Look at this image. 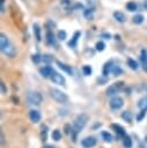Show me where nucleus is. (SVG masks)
Returning a JSON list of instances; mask_svg holds the SVG:
<instances>
[{
	"label": "nucleus",
	"instance_id": "obj_1",
	"mask_svg": "<svg viewBox=\"0 0 147 148\" xmlns=\"http://www.w3.org/2000/svg\"><path fill=\"white\" fill-rule=\"evenodd\" d=\"M88 116L86 113H79L75 119H74V123H73V126H72V131H71V139L73 142L76 141L78 139V134L83 130V127L86 126L87 121H88Z\"/></svg>",
	"mask_w": 147,
	"mask_h": 148
},
{
	"label": "nucleus",
	"instance_id": "obj_2",
	"mask_svg": "<svg viewBox=\"0 0 147 148\" xmlns=\"http://www.w3.org/2000/svg\"><path fill=\"white\" fill-rule=\"evenodd\" d=\"M0 49H1L2 53L9 58H14L17 53L14 44L8 39V37L5 34L0 35Z\"/></svg>",
	"mask_w": 147,
	"mask_h": 148
},
{
	"label": "nucleus",
	"instance_id": "obj_3",
	"mask_svg": "<svg viewBox=\"0 0 147 148\" xmlns=\"http://www.w3.org/2000/svg\"><path fill=\"white\" fill-rule=\"evenodd\" d=\"M50 95H51V97L56 101V102H58V103H66L67 101H68V96H67V94H65L64 91H61V90H59V89H56V88H51L50 89Z\"/></svg>",
	"mask_w": 147,
	"mask_h": 148
},
{
	"label": "nucleus",
	"instance_id": "obj_4",
	"mask_svg": "<svg viewBox=\"0 0 147 148\" xmlns=\"http://www.w3.org/2000/svg\"><path fill=\"white\" fill-rule=\"evenodd\" d=\"M27 101L31 105H39L43 102V96L39 91H30L27 96Z\"/></svg>",
	"mask_w": 147,
	"mask_h": 148
},
{
	"label": "nucleus",
	"instance_id": "obj_5",
	"mask_svg": "<svg viewBox=\"0 0 147 148\" xmlns=\"http://www.w3.org/2000/svg\"><path fill=\"white\" fill-rule=\"evenodd\" d=\"M123 88H124V82L123 81H118V82H115V83L110 84L105 92H106L108 96H113V95L118 94V91H120Z\"/></svg>",
	"mask_w": 147,
	"mask_h": 148
},
{
	"label": "nucleus",
	"instance_id": "obj_6",
	"mask_svg": "<svg viewBox=\"0 0 147 148\" xmlns=\"http://www.w3.org/2000/svg\"><path fill=\"white\" fill-rule=\"evenodd\" d=\"M109 105H110V108L112 109V110H119V109H122L123 108V105H124V99L122 98V97H119V96H115V97H112L111 99H110V102H109Z\"/></svg>",
	"mask_w": 147,
	"mask_h": 148
},
{
	"label": "nucleus",
	"instance_id": "obj_7",
	"mask_svg": "<svg viewBox=\"0 0 147 148\" xmlns=\"http://www.w3.org/2000/svg\"><path fill=\"white\" fill-rule=\"evenodd\" d=\"M96 142H97L96 138L89 135V136H86V138H83L81 140V146L83 148H94L96 146Z\"/></svg>",
	"mask_w": 147,
	"mask_h": 148
},
{
	"label": "nucleus",
	"instance_id": "obj_8",
	"mask_svg": "<svg viewBox=\"0 0 147 148\" xmlns=\"http://www.w3.org/2000/svg\"><path fill=\"white\" fill-rule=\"evenodd\" d=\"M50 80H51V81H52L54 84H59V86H64V84L66 83V80H65V77H64L61 74L57 73L56 71H54V72H53V74L51 75Z\"/></svg>",
	"mask_w": 147,
	"mask_h": 148
},
{
	"label": "nucleus",
	"instance_id": "obj_9",
	"mask_svg": "<svg viewBox=\"0 0 147 148\" xmlns=\"http://www.w3.org/2000/svg\"><path fill=\"white\" fill-rule=\"evenodd\" d=\"M110 127L112 128V131H115V133L117 134L118 138H124V136L126 135V131H125V128H124L122 125L116 124V123H112V124L110 125Z\"/></svg>",
	"mask_w": 147,
	"mask_h": 148
},
{
	"label": "nucleus",
	"instance_id": "obj_10",
	"mask_svg": "<svg viewBox=\"0 0 147 148\" xmlns=\"http://www.w3.org/2000/svg\"><path fill=\"white\" fill-rule=\"evenodd\" d=\"M29 119H30L31 123L37 124V123L41 121L42 114H41V112H39L38 110H30V111H29Z\"/></svg>",
	"mask_w": 147,
	"mask_h": 148
},
{
	"label": "nucleus",
	"instance_id": "obj_11",
	"mask_svg": "<svg viewBox=\"0 0 147 148\" xmlns=\"http://www.w3.org/2000/svg\"><path fill=\"white\" fill-rule=\"evenodd\" d=\"M81 37V32L80 31H75L74 32V35L72 36V38L68 40V43H67V45L71 47V49H75L76 47V45H78V40H79V38Z\"/></svg>",
	"mask_w": 147,
	"mask_h": 148
},
{
	"label": "nucleus",
	"instance_id": "obj_12",
	"mask_svg": "<svg viewBox=\"0 0 147 148\" xmlns=\"http://www.w3.org/2000/svg\"><path fill=\"white\" fill-rule=\"evenodd\" d=\"M53 68L51 67V66H44V67H42V68H39V73H41V75L43 76V77H45V79H47V77H51V75L53 74Z\"/></svg>",
	"mask_w": 147,
	"mask_h": 148
},
{
	"label": "nucleus",
	"instance_id": "obj_13",
	"mask_svg": "<svg viewBox=\"0 0 147 148\" xmlns=\"http://www.w3.org/2000/svg\"><path fill=\"white\" fill-rule=\"evenodd\" d=\"M56 64H57L58 67H59L60 69H63L65 73H67L68 75H73V68H72V66H68V65H66V64H64V62H61V61H59V60H56Z\"/></svg>",
	"mask_w": 147,
	"mask_h": 148
},
{
	"label": "nucleus",
	"instance_id": "obj_14",
	"mask_svg": "<svg viewBox=\"0 0 147 148\" xmlns=\"http://www.w3.org/2000/svg\"><path fill=\"white\" fill-rule=\"evenodd\" d=\"M112 68H113V62L112 61H106L103 66V76H108L109 73H112Z\"/></svg>",
	"mask_w": 147,
	"mask_h": 148
},
{
	"label": "nucleus",
	"instance_id": "obj_15",
	"mask_svg": "<svg viewBox=\"0 0 147 148\" xmlns=\"http://www.w3.org/2000/svg\"><path fill=\"white\" fill-rule=\"evenodd\" d=\"M45 39H46V43L47 44H50V45H57V40H56V37H54V35L51 32V31H47L46 32V35H45Z\"/></svg>",
	"mask_w": 147,
	"mask_h": 148
},
{
	"label": "nucleus",
	"instance_id": "obj_16",
	"mask_svg": "<svg viewBox=\"0 0 147 148\" xmlns=\"http://www.w3.org/2000/svg\"><path fill=\"white\" fill-rule=\"evenodd\" d=\"M122 119H123L124 121L131 124V123H132V119H133V116H132V113H131L130 111H123V112H122Z\"/></svg>",
	"mask_w": 147,
	"mask_h": 148
},
{
	"label": "nucleus",
	"instance_id": "obj_17",
	"mask_svg": "<svg viewBox=\"0 0 147 148\" xmlns=\"http://www.w3.org/2000/svg\"><path fill=\"white\" fill-rule=\"evenodd\" d=\"M126 62H127V66H128L131 69H133V71H137V69L139 68V64L137 62V60H134V59H132V58H127Z\"/></svg>",
	"mask_w": 147,
	"mask_h": 148
},
{
	"label": "nucleus",
	"instance_id": "obj_18",
	"mask_svg": "<svg viewBox=\"0 0 147 148\" xmlns=\"http://www.w3.org/2000/svg\"><path fill=\"white\" fill-rule=\"evenodd\" d=\"M113 17H115L116 21H118V22H120V23H124V22L126 21V16H125L122 12H115V13H113Z\"/></svg>",
	"mask_w": 147,
	"mask_h": 148
},
{
	"label": "nucleus",
	"instance_id": "obj_19",
	"mask_svg": "<svg viewBox=\"0 0 147 148\" xmlns=\"http://www.w3.org/2000/svg\"><path fill=\"white\" fill-rule=\"evenodd\" d=\"M41 139H42V141H46V139H47V125H45V124H43L41 126Z\"/></svg>",
	"mask_w": 147,
	"mask_h": 148
},
{
	"label": "nucleus",
	"instance_id": "obj_20",
	"mask_svg": "<svg viewBox=\"0 0 147 148\" xmlns=\"http://www.w3.org/2000/svg\"><path fill=\"white\" fill-rule=\"evenodd\" d=\"M122 139H123V146H124V148H132V139H131L130 135L126 134Z\"/></svg>",
	"mask_w": 147,
	"mask_h": 148
},
{
	"label": "nucleus",
	"instance_id": "obj_21",
	"mask_svg": "<svg viewBox=\"0 0 147 148\" xmlns=\"http://www.w3.org/2000/svg\"><path fill=\"white\" fill-rule=\"evenodd\" d=\"M101 136H102V139L104 140V142H109V143H110V142L113 140V139H112V135H111L108 131H102V132H101Z\"/></svg>",
	"mask_w": 147,
	"mask_h": 148
},
{
	"label": "nucleus",
	"instance_id": "obj_22",
	"mask_svg": "<svg viewBox=\"0 0 147 148\" xmlns=\"http://www.w3.org/2000/svg\"><path fill=\"white\" fill-rule=\"evenodd\" d=\"M34 34H35V37H36L37 42H41V39H42V37H41V28H39V25L37 23L34 24Z\"/></svg>",
	"mask_w": 147,
	"mask_h": 148
},
{
	"label": "nucleus",
	"instance_id": "obj_23",
	"mask_svg": "<svg viewBox=\"0 0 147 148\" xmlns=\"http://www.w3.org/2000/svg\"><path fill=\"white\" fill-rule=\"evenodd\" d=\"M61 132L59 131V130H53L52 131V133H51V138H52V140H54V141H60V139H61Z\"/></svg>",
	"mask_w": 147,
	"mask_h": 148
},
{
	"label": "nucleus",
	"instance_id": "obj_24",
	"mask_svg": "<svg viewBox=\"0 0 147 148\" xmlns=\"http://www.w3.org/2000/svg\"><path fill=\"white\" fill-rule=\"evenodd\" d=\"M144 16L141 15V14H137V15H134L133 16V18H132V22L134 23V24H141L142 22H144Z\"/></svg>",
	"mask_w": 147,
	"mask_h": 148
},
{
	"label": "nucleus",
	"instance_id": "obj_25",
	"mask_svg": "<svg viewBox=\"0 0 147 148\" xmlns=\"http://www.w3.org/2000/svg\"><path fill=\"white\" fill-rule=\"evenodd\" d=\"M126 8H127V10H130V12H135L137 8H138V5H137L134 1H130V2L126 3Z\"/></svg>",
	"mask_w": 147,
	"mask_h": 148
},
{
	"label": "nucleus",
	"instance_id": "obj_26",
	"mask_svg": "<svg viewBox=\"0 0 147 148\" xmlns=\"http://www.w3.org/2000/svg\"><path fill=\"white\" fill-rule=\"evenodd\" d=\"M138 108L141 110V109H147V96L146 97H142L139 102H138Z\"/></svg>",
	"mask_w": 147,
	"mask_h": 148
},
{
	"label": "nucleus",
	"instance_id": "obj_27",
	"mask_svg": "<svg viewBox=\"0 0 147 148\" xmlns=\"http://www.w3.org/2000/svg\"><path fill=\"white\" fill-rule=\"evenodd\" d=\"M140 60L142 62V65H147V51L144 49L141 50V53H140Z\"/></svg>",
	"mask_w": 147,
	"mask_h": 148
},
{
	"label": "nucleus",
	"instance_id": "obj_28",
	"mask_svg": "<svg viewBox=\"0 0 147 148\" xmlns=\"http://www.w3.org/2000/svg\"><path fill=\"white\" fill-rule=\"evenodd\" d=\"M146 113H147V109H141L140 112L137 114V120H138V121H141V120L145 118Z\"/></svg>",
	"mask_w": 147,
	"mask_h": 148
},
{
	"label": "nucleus",
	"instance_id": "obj_29",
	"mask_svg": "<svg viewBox=\"0 0 147 148\" xmlns=\"http://www.w3.org/2000/svg\"><path fill=\"white\" fill-rule=\"evenodd\" d=\"M31 59H32V61H34L35 64H39V62L43 60V56H39L38 53H36V54H32V56H31Z\"/></svg>",
	"mask_w": 147,
	"mask_h": 148
},
{
	"label": "nucleus",
	"instance_id": "obj_30",
	"mask_svg": "<svg viewBox=\"0 0 147 148\" xmlns=\"http://www.w3.org/2000/svg\"><path fill=\"white\" fill-rule=\"evenodd\" d=\"M82 72H83V74H84L86 76H88V75H90V74H91L93 69H91V67H90L89 65H84V66L82 67Z\"/></svg>",
	"mask_w": 147,
	"mask_h": 148
},
{
	"label": "nucleus",
	"instance_id": "obj_31",
	"mask_svg": "<svg viewBox=\"0 0 147 148\" xmlns=\"http://www.w3.org/2000/svg\"><path fill=\"white\" fill-rule=\"evenodd\" d=\"M95 49H96V51H100V52H102V51L105 49V44H104L102 40H100V42H97V43H96V45H95Z\"/></svg>",
	"mask_w": 147,
	"mask_h": 148
},
{
	"label": "nucleus",
	"instance_id": "obj_32",
	"mask_svg": "<svg viewBox=\"0 0 147 148\" xmlns=\"http://www.w3.org/2000/svg\"><path fill=\"white\" fill-rule=\"evenodd\" d=\"M112 74H113L115 76H118V75L123 74V69H122L119 66H113V68H112Z\"/></svg>",
	"mask_w": 147,
	"mask_h": 148
},
{
	"label": "nucleus",
	"instance_id": "obj_33",
	"mask_svg": "<svg viewBox=\"0 0 147 148\" xmlns=\"http://www.w3.org/2000/svg\"><path fill=\"white\" fill-rule=\"evenodd\" d=\"M67 38V34H66V31L65 30H59V32H58V39H60V40H65Z\"/></svg>",
	"mask_w": 147,
	"mask_h": 148
},
{
	"label": "nucleus",
	"instance_id": "obj_34",
	"mask_svg": "<svg viewBox=\"0 0 147 148\" xmlns=\"http://www.w3.org/2000/svg\"><path fill=\"white\" fill-rule=\"evenodd\" d=\"M52 60H53V58H52L50 54H44V56H43V60H42V61H44L45 64H47V65H49Z\"/></svg>",
	"mask_w": 147,
	"mask_h": 148
},
{
	"label": "nucleus",
	"instance_id": "obj_35",
	"mask_svg": "<svg viewBox=\"0 0 147 148\" xmlns=\"http://www.w3.org/2000/svg\"><path fill=\"white\" fill-rule=\"evenodd\" d=\"M84 16H86L87 18L91 17V16H93V10H90V9H87V10H84Z\"/></svg>",
	"mask_w": 147,
	"mask_h": 148
},
{
	"label": "nucleus",
	"instance_id": "obj_36",
	"mask_svg": "<svg viewBox=\"0 0 147 148\" xmlns=\"http://www.w3.org/2000/svg\"><path fill=\"white\" fill-rule=\"evenodd\" d=\"M1 94L2 95H5V94H7V88H6V84L3 83V82H1Z\"/></svg>",
	"mask_w": 147,
	"mask_h": 148
},
{
	"label": "nucleus",
	"instance_id": "obj_37",
	"mask_svg": "<svg viewBox=\"0 0 147 148\" xmlns=\"http://www.w3.org/2000/svg\"><path fill=\"white\" fill-rule=\"evenodd\" d=\"M43 148H56L54 146H51V145H45Z\"/></svg>",
	"mask_w": 147,
	"mask_h": 148
},
{
	"label": "nucleus",
	"instance_id": "obj_38",
	"mask_svg": "<svg viewBox=\"0 0 147 148\" xmlns=\"http://www.w3.org/2000/svg\"><path fill=\"white\" fill-rule=\"evenodd\" d=\"M102 36H103V37H106V39H109V38L111 37V36H110V35H108V34H103Z\"/></svg>",
	"mask_w": 147,
	"mask_h": 148
},
{
	"label": "nucleus",
	"instance_id": "obj_39",
	"mask_svg": "<svg viewBox=\"0 0 147 148\" xmlns=\"http://www.w3.org/2000/svg\"><path fill=\"white\" fill-rule=\"evenodd\" d=\"M144 71H146V72H147V65H144Z\"/></svg>",
	"mask_w": 147,
	"mask_h": 148
},
{
	"label": "nucleus",
	"instance_id": "obj_40",
	"mask_svg": "<svg viewBox=\"0 0 147 148\" xmlns=\"http://www.w3.org/2000/svg\"><path fill=\"white\" fill-rule=\"evenodd\" d=\"M144 6H145V8H147V1H146V2L144 3Z\"/></svg>",
	"mask_w": 147,
	"mask_h": 148
},
{
	"label": "nucleus",
	"instance_id": "obj_41",
	"mask_svg": "<svg viewBox=\"0 0 147 148\" xmlns=\"http://www.w3.org/2000/svg\"><path fill=\"white\" fill-rule=\"evenodd\" d=\"M145 141H146V142H147V138H145Z\"/></svg>",
	"mask_w": 147,
	"mask_h": 148
}]
</instances>
